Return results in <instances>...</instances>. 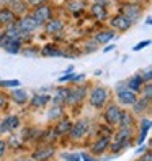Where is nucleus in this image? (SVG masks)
<instances>
[{"label":"nucleus","instance_id":"21","mask_svg":"<svg viewBox=\"0 0 152 161\" xmlns=\"http://www.w3.org/2000/svg\"><path fill=\"white\" fill-rule=\"evenodd\" d=\"M149 130H150V119H149V117H142L141 128H139V136H137L136 145H142L144 143V140H146V136L149 133Z\"/></svg>","mask_w":152,"mask_h":161},{"label":"nucleus","instance_id":"28","mask_svg":"<svg viewBox=\"0 0 152 161\" xmlns=\"http://www.w3.org/2000/svg\"><path fill=\"white\" fill-rule=\"evenodd\" d=\"M62 117H64V107H61V105H53V108L48 112L49 120H61Z\"/></svg>","mask_w":152,"mask_h":161},{"label":"nucleus","instance_id":"42","mask_svg":"<svg viewBox=\"0 0 152 161\" xmlns=\"http://www.w3.org/2000/svg\"><path fill=\"white\" fill-rule=\"evenodd\" d=\"M144 151H147V146L142 143V145H139V148L136 150V153H137V155H141V153H144Z\"/></svg>","mask_w":152,"mask_h":161},{"label":"nucleus","instance_id":"36","mask_svg":"<svg viewBox=\"0 0 152 161\" xmlns=\"http://www.w3.org/2000/svg\"><path fill=\"white\" fill-rule=\"evenodd\" d=\"M28 7H38V5H43L46 3V0H25Z\"/></svg>","mask_w":152,"mask_h":161},{"label":"nucleus","instance_id":"46","mask_svg":"<svg viewBox=\"0 0 152 161\" xmlns=\"http://www.w3.org/2000/svg\"><path fill=\"white\" fill-rule=\"evenodd\" d=\"M150 21H152L150 17H147V18H146V25H147V26H150Z\"/></svg>","mask_w":152,"mask_h":161},{"label":"nucleus","instance_id":"2","mask_svg":"<svg viewBox=\"0 0 152 161\" xmlns=\"http://www.w3.org/2000/svg\"><path fill=\"white\" fill-rule=\"evenodd\" d=\"M90 127L92 125H90L89 120H85V119L79 120L77 123H72V128L69 131V136L72 138V140H80V138H84L90 131Z\"/></svg>","mask_w":152,"mask_h":161},{"label":"nucleus","instance_id":"35","mask_svg":"<svg viewBox=\"0 0 152 161\" xmlns=\"http://www.w3.org/2000/svg\"><path fill=\"white\" fill-rule=\"evenodd\" d=\"M150 45V40H146V41H139L136 46H133V51H141L142 48H146V46H149Z\"/></svg>","mask_w":152,"mask_h":161},{"label":"nucleus","instance_id":"18","mask_svg":"<svg viewBox=\"0 0 152 161\" xmlns=\"http://www.w3.org/2000/svg\"><path fill=\"white\" fill-rule=\"evenodd\" d=\"M69 92H70V87H59V89H56V94H54V97H53V105L64 107V105H66V100H67Z\"/></svg>","mask_w":152,"mask_h":161},{"label":"nucleus","instance_id":"29","mask_svg":"<svg viewBox=\"0 0 152 161\" xmlns=\"http://www.w3.org/2000/svg\"><path fill=\"white\" fill-rule=\"evenodd\" d=\"M133 115L129 114V112H124V110H121V117H119V123L118 125L119 127H133Z\"/></svg>","mask_w":152,"mask_h":161},{"label":"nucleus","instance_id":"15","mask_svg":"<svg viewBox=\"0 0 152 161\" xmlns=\"http://www.w3.org/2000/svg\"><path fill=\"white\" fill-rule=\"evenodd\" d=\"M17 15L10 10V7H0V25L2 26H7V25H12L13 21H17Z\"/></svg>","mask_w":152,"mask_h":161},{"label":"nucleus","instance_id":"39","mask_svg":"<svg viewBox=\"0 0 152 161\" xmlns=\"http://www.w3.org/2000/svg\"><path fill=\"white\" fill-rule=\"evenodd\" d=\"M72 77H74V74H72V72H67V74H64L62 77H59V82H70Z\"/></svg>","mask_w":152,"mask_h":161},{"label":"nucleus","instance_id":"31","mask_svg":"<svg viewBox=\"0 0 152 161\" xmlns=\"http://www.w3.org/2000/svg\"><path fill=\"white\" fill-rule=\"evenodd\" d=\"M56 138H57V133L54 131V128L53 130H46L44 133H43V142L44 143H53Z\"/></svg>","mask_w":152,"mask_h":161},{"label":"nucleus","instance_id":"30","mask_svg":"<svg viewBox=\"0 0 152 161\" xmlns=\"http://www.w3.org/2000/svg\"><path fill=\"white\" fill-rule=\"evenodd\" d=\"M0 87H2V89H13V87H20V80H17V79L2 80V79H0Z\"/></svg>","mask_w":152,"mask_h":161},{"label":"nucleus","instance_id":"23","mask_svg":"<svg viewBox=\"0 0 152 161\" xmlns=\"http://www.w3.org/2000/svg\"><path fill=\"white\" fill-rule=\"evenodd\" d=\"M70 128H72V122L69 119H61L54 127V131L57 133V136H61V135H69Z\"/></svg>","mask_w":152,"mask_h":161},{"label":"nucleus","instance_id":"33","mask_svg":"<svg viewBox=\"0 0 152 161\" xmlns=\"http://www.w3.org/2000/svg\"><path fill=\"white\" fill-rule=\"evenodd\" d=\"M144 96L142 97H146V99H149L150 100V96H152V86H150V82H144Z\"/></svg>","mask_w":152,"mask_h":161},{"label":"nucleus","instance_id":"12","mask_svg":"<svg viewBox=\"0 0 152 161\" xmlns=\"http://www.w3.org/2000/svg\"><path fill=\"white\" fill-rule=\"evenodd\" d=\"M131 138H133V127H119V130L114 133V142L123 143L126 148L131 145Z\"/></svg>","mask_w":152,"mask_h":161},{"label":"nucleus","instance_id":"20","mask_svg":"<svg viewBox=\"0 0 152 161\" xmlns=\"http://www.w3.org/2000/svg\"><path fill=\"white\" fill-rule=\"evenodd\" d=\"M92 15L95 17L97 20H100V21L106 20V17H108L106 5H105L103 2H95V3L92 5Z\"/></svg>","mask_w":152,"mask_h":161},{"label":"nucleus","instance_id":"34","mask_svg":"<svg viewBox=\"0 0 152 161\" xmlns=\"http://www.w3.org/2000/svg\"><path fill=\"white\" fill-rule=\"evenodd\" d=\"M141 79L144 80V82H150V80H152V71H150V68H146V71H142Z\"/></svg>","mask_w":152,"mask_h":161},{"label":"nucleus","instance_id":"5","mask_svg":"<svg viewBox=\"0 0 152 161\" xmlns=\"http://www.w3.org/2000/svg\"><path fill=\"white\" fill-rule=\"evenodd\" d=\"M17 25L21 31H25L28 35H31L33 31H36L39 28V25L36 23V20L31 15H21L20 18H17Z\"/></svg>","mask_w":152,"mask_h":161},{"label":"nucleus","instance_id":"40","mask_svg":"<svg viewBox=\"0 0 152 161\" xmlns=\"http://www.w3.org/2000/svg\"><path fill=\"white\" fill-rule=\"evenodd\" d=\"M139 161H152V155H150V151H144V155L139 158Z\"/></svg>","mask_w":152,"mask_h":161},{"label":"nucleus","instance_id":"24","mask_svg":"<svg viewBox=\"0 0 152 161\" xmlns=\"http://www.w3.org/2000/svg\"><path fill=\"white\" fill-rule=\"evenodd\" d=\"M49 100H51V96H48L44 92H39V94H34L31 97V105L36 107V108H41V107H44Z\"/></svg>","mask_w":152,"mask_h":161},{"label":"nucleus","instance_id":"27","mask_svg":"<svg viewBox=\"0 0 152 161\" xmlns=\"http://www.w3.org/2000/svg\"><path fill=\"white\" fill-rule=\"evenodd\" d=\"M43 56H54V58H64V56H67L66 53H62V51L59 48H56L53 45H48L43 48Z\"/></svg>","mask_w":152,"mask_h":161},{"label":"nucleus","instance_id":"4","mask_svg":"<svg viewBox=\"0 0 152 161\" xmlns=\"http://www.w3.org/2000/svg\"><path fill=\"white\" fill-rule=\"evenodd\" d=\"M31 17L36 20V23H38L39 26H43L51 17H53V8H51L49 5H46V3L38 5V7H34Z\"/></svg>","mask_w":152,"mask_h":161},{"label":"nucleus","instance_id":"22","mask_svg":"<svg viewBox=\"0 0 152 161\" xmlns=\"http://www.w3.org/2000/svg\"><path fill=\"white\" fill-rule=\"evenodd\" d=\"M10 5V10L15 13L17 17H21V15H26V10H28V5L25 0H13V2L8 3Z\"/></svg>","mask_w":152,"mask_h":161},{"label":"nucleus","instance_id":"32","mask_svg":"<svg viewBox=\"0 0 152 161\" xmlns=\"http://www.w3.org/2000/svg\"><path fill=\"white\" fill-rule=\"evenodd\" d=\"M61 156H62L64 161H82V158H80L79 153H62Z\"/></svg>","mask_w":152,"mask_h":161},{"label":"nucleus","instance_id":"41","mask_svg":"<svg viewBox=\"0 0 152 161\" xmlns=\"http://www.w3.org/2000/svg\"><path fill=\"white\" fill-rule=\"evenodd\" d=\"M5 151H7V142L5 140H0V158L5 155Z\"/></svg>","mask_w":152,"mask_h":161},{"label":"nucleus","instance_id":"43","mask_svg":"<svg viewBox=\"0 0 152 161\" xmlns=\"http://www.w3.org/2000/svg\"><path fill=\"white\" fill-rule=\"evenodd\" d=\"M13 161H34L31 156H18L17 159H13Z\"/></svg>","mask_w":152,"mask_h":161},{"label":"nucleus","instance_id":"19","mask_svg":"<svg viewBox=\"0 0 152 161\" xmlns=\"http://www.w3.org/2000/svg\"><path fill=\"white\" fill-rule=\"evenodd\" d=\"M124 86H126V89L133 91V92H136V94H139L141 89H142V86H144V80L141 79V76L136 74V76H133V77L126 79V80H124Z\"/></svg>","mask_w":152,"mask_h":161},{"label":"nucleus","instance_id":"1","mask_svg":"<svg viewBox=\"0 0 152 161\" xmlns=\"http://www.w3.org/2000/svg\"><path fill=\"white\" fill-rule=\"evenodd\" d=\"M110 99V92H108L106 87H101V86H97L90 91V96H89V102L93 108H101L105 107V104Z\"/></svg>","mask_w":152,"mask_h":161},{"label":"nucleus","instance_id":"44","mask_svg":"<svg viewBox=\"0 0 152 161\" xmlns=\"http://www.w3.org/2000/svg\"><path fill=\"white\" fill-rule=\"evenodd\" d=\"M5 104H7V99H5L3 94H0V108H3V107H5Z\"/></svg>","mask_w":152,"mask_h":161},{"label":"nucleus","instance_id":"11","mask_svg":"<svg viewBox=\"0 0 152 161\" xmlns=\"http://www.w3.org/2000/svg\"><path fill=\"white\" fill-rule=\"evenodd\" d=\"M116 96H118V100L121 105H126V107H133V104L137 100V94L123 87V89H118L116 91Z\"/></svg>","mask_w":152,"mask_h":161},{"label":"nucleus","instance_id":"47","mask_svg":"<svg viewBox=\"0 0 152 161\" xmlns=\"http://www.w3.org/2000/svg\"><path fill=\"white\" fill-rule=\"evenodd\" d=\"M93 2H103L105 3V2H108V0H93Z\"/></svg>","mask_w":152,"mask_h":161},{"label":"nucleus","instance_id":"6","mask_svg":"<svg viewBox=\"0 0 152 161\" xmlns=\"http://www.w3.org/2000/svg\"><path fill=\"white\" fill-rule=\"evenodd\" d=\"M121 13H123V15H124L129 21H131V23H136V21L141 18V15H142V7L137 5V3H126V5L121 8Z\"/></svg>","mask_w":152,"mask_h":161},{"label":"nucleus","instance_id":"8","mask_svg":"<svg viewBox=\"0 0 152 161\" xmlns=\"http://www.w3.org/2000/svg\"><path fill=\"white\" fill-rule=\"evenodd\" d=\"M54 153H56V150H54L53 145H43V146H38V148L33 151L31 158L34 161H49L54 156Z\"/></svg>","mask_w":152,"mask_h":161},{"label":"nucleus","instance_id":"26","mask_svg":"<svg viewBox=\"0 0 152 161\" xmlns=\"http://www.w3.org/2000/svg\"><path fill=\"white\" fill-rule=\"evenodd\" d=\"M150 107V100L149 99H146V97H137V100L133 104V110L136 112V114H144L147 110V108Z\"/></svg>","mask_w":152,"mask_h":161},{"label":"nucleus","instance_id":"38","mask_svg":"<svg viewBox=\"0 0 152 161\" xmlns=\"http://www.w3.org/2000/svg\"><path fill=\"white\" fill-rule=\"evenodd\" d=\"M84 80H85V74H74V77H72L70 82L79 84V82H84Z\"/></svg>","mask_w":152,"mask_h":161},{"label":"nucleus","instance_id":"14","mask_svg":"<svg viewBox=\"0 0 152 161\" xmlns=\"http://www.w3.org/2000/svg\"><path fill=\"white\" fill-rule=\"evenodd\" d=\"M110 136H100L98 140L95 143H92L90 146V151H92V155H103L105 151H108V146H110Z\"/></svg>","mask_w":152,"mask_h":161},{"label":"nucleus","instance_id":"17","mask_svg":"<svg viewBox=\"0 0 152 161\" xmlns=\"http://www.w3.org/2000/svg\"><path fill=\"white\" fill-rule=\"evenodd\" d=\"M114 38H116V31L114 30H103V31L95 35L93 41H95L97 45H108V43H111Z\"/></svg>","mask_w":152,"mask_h":161},{"label":"nucleus","instance_id":"7","mask_svg":"<svg viewBox=\"0 0 152 161\" xmlns=\"http://www.w3.org/2000/svg\"><path fill=\"white\" fill-rule=\"evenodd\" d=\"M119 117H121V107L116 104H110L106 107V110L103 114V119L108 125H118L119 123Z\"/></svg>","mask_w":152,"mask_h":161},{"label":"nucleus","instance_id":"13","mask_svg":"<svg viewBox=\"0 0 152 161\" xmlns=\"http://www.w3.org/2000/svg\"><path fill=\"white\" fill-rule=\"evenodd\" d=\"M10 99L15 102L17 105H25V104H28V100H30V94H28V91L21 89V87H13L10 91Z\"/></svg>","mask_w":152,"mask_h":161},{"label":"nucleus","instance_id":"45","mask_svg":"<svg viewBox=\"0 0 152 161\" xmlns=\"http://www.w3.org/2000/svg\"><path fill=\"white\" fill-rule=\"evenodd\" d=\"M113 48H114V46H113V45H110V43H108V45H106V46L103 48V53H110V51H111Z\"/></svg>","mask_w":152,"mask_h":161},{"label":"nucleus","instance_id":"9","mask_svg":"<svg viewBox=\"0 0 152 161\" xmlns=\"http://www.w3.org/2000/svg\"><path fill=\"white\" fill-rule=\"evenodd\" d=\"M20 127V117L18 115H7L0 122V135L2 133H10Z\"/></svg>","mask_w":152,"mask_h":161},{"label":"nucleus","instance_id":"3","mask_svg":"<svg viewBox=\"0 0 152 161\" xmlns=\"http://www.w3.org/2000/svg\"><path fill=\"white\" fill-rule=\"evenodd\" d=\"M85 97H87V86H77L74 89H70L67 100H66V105L75 107V105L80 104V102H84Z\"/></svg>","mask_w":152,"mask_h":161},{"label":"nucleus","instance_id":"10","mask_svg":"<svg viewBox=\"0 0 152 161\" xmlns=\"http://www.w3.org/2000/svg\"><path fill=\"white\" fill-rule=\"evenodd\" d=\"M110 25H111V28L114 31H118V33H124V31H128L129 28L133 26V23L129 21L123 13H119V15H114L113 18H111V21H110Z\"/></svg>","mask_w":152,"mask_h":161},{"label":"nucleus","instance_id":"37","mask_svg":"<svg viewBox=\"0 0 152 161\" xmlns=\"http://www.w3.org/2000/svg\"><path fill=\"white\" fill-rule=\"evenodd\" d=\"M80 158L84 159V161H100V159H97L95 156H92V155H89V153H80Z\"/></svg>","mask_w":152,"mask_h":161},{"label":"nucleus","instance_id":"25","mask_svg":"<svg viewBox=\"0 0 152 161\" xmlns=\"http://www.w3.org/2000/svg\"><path fill=\"white\" fill-rule=\"evenodd\" d=\"M66 7H67L69 12H72L74 15H77V13H80V12L85 10L87 3H85V0H69Z\"/></svg>","mask_w":152,"mask_h":161},{"label":"nucleus","instance_id":"16","mask_svg":"<svg viewBox=\"0 0 152 161\" xmlns=\"http://www.w3.org/2000/svg\"><path fill=\"white\" fill-rule=\"evenodd\" d=\"M44 30L49 35H57L64 30V21L59 18H49L44 23Z\"/></svg>","mask_w":152,"mask_h":161}]
</instances>
